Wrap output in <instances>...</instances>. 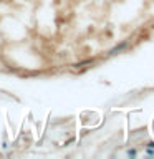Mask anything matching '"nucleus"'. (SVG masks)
<instances>
[{
	"instance_id": "nucleus-1",
	"label": "nucleus",
	"mask_w": 154,
	"mask_h": 159,
	"mask_svg": "<svg viewBox=\"0 0 154 159\" xmlns=\"http://www.w3.org/2000/svg\"><path fill=\"white\" fill-rule=\"evenodd\" d=\"M124 47H126V43H121V45H119V47H116V48H114V50H111V55H114V53H118V52H121V50H123Z\"/></svg>"
},
{
	"instance_id": "nucleus-2",
	"label": "nucleus",
	"mask_w": 154,
	"mask_h": 159,
	"mask_svg": "<svg viewBox=\"0 0 154 159\" xmlns=\"http://www.w3.org/2000/svg\"><path fill=\"white\" fill-rule=\"evenodd\" d=\"M89 63H93V60H86V61L78 63V65H76V68H81V66H84V65H89Z\"/></svg>"
}]
</instances>
